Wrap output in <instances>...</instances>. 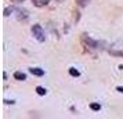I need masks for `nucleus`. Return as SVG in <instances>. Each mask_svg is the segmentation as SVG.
Wrapping results in <instances>:
<instances>
[{
  "label": "nucleus",
  "mask_w": 123,
  "mask_h": 119,
  "mask_svg": "<svg viewBox=\"0 0 123 119\" xmlns=\"http://www.w3.org/2000/svg\"><path fill=\"white\" fill-rule=\"evenodd\" d=\"M31 31H32V35H33V38L37 40V42H44V40H46L44 31H43V28H42L40 25H37V24H36V25H33Z\"/></svg>",
  "instance_id": "nucleus-1"
},
{
  "label": "nucleus",
  "mask_w": 123,
  "mask_h": 119,
  "mask_svg": "<svg viewBox=\"0 0 123 119\" xmlns=\"http://www.w3.org/2000/svg\"><path fill=\"white\" fill-rule=\"evenodd\" d=\"M32 3H33V6H36V7H44L50 3V0H32Z\"/></svg>",
  "instance_id": "nucleus-2"
},
{
  "label": "nucleus",
  "mask_w": 123,
  "mask_h": 119,
  "mask_svg": "<svg viewBox=\"0 0 123 119\" xmlns=\"http://www.w3.org/2000/svg\"><path fill=\"white\" fill-rule=\"evenodd\" d=\"M31 74L35 75V76H43L44 75V71L40 68H31Z\"/></svg>",
  "instance_id": "nucleus-3"
},
{
  "label": "nucleus",
  "mask_w": 123,
  "mask_h": 119,
  "mask_svg": "<svg viewBox=\"0 0 123 119\" xmlns=\"http://www.w3.org/2000/svg\"><path fill=\"white\" fill-rule=\"evenodd\" d=\"M14 78L17 80H25L26 79V75L24 74V72H15V74H14Z\"/></svg>",
  "instance_id": "nucleus-4"
},
{
  "label": "nucleus",
  "mask_w": 123,
  "mask_h": 119,
  "mask_svg": "<svg viewBox=\"0 0 123 119\" xmlns=\"http://www.w3.org/2000/svg\"><path fill=\"white\" fill-rule=\"evenodd\" d=\"M90 1H91V0H76V3H78L79 7H86Z\"/></svg>",
  "instance_id": "nucleus-5"
},
{
  "label": "nucleus",
  "mask_w": 123,
  "mask_h": 119,
  "mask_svg": "<svg viewBox=\"0 0 123 119\" xmlns=\"http://www.w3.org/2000/svg\"><path fill=\"white\" fill-rule=\"evenodd\" d=\"M36 93H37L39 96H46V93H47V91H46L44 87H40V86H37V87H36Z\"/></svg>",
  "instance_id": "nucleus-6"
},
{
  "label": "nucleus",
  "mask_w": 123,
  "mask_h": 119,
  "mask_svg": "<svg viewBox=\"0 0 123 119\" xmlns=\"http://www.w3.org/2000/svg\"><path fill=\"white\" fill-rule=\"evenodd\" d=\"M69 75H71V76H75V78H78L79 75H80V72H79L78 69H75V68H69Z\"/></svg>",
  "instance_id": "nucleus-7"
},
{
  "label": "nucleus",
  "mask_w": 123,
  "mask_h": 119,
  "mask_svg": "<svg viewBox=\"0 0 123 119\" xmlns=\"http://www.w3.org/2000/svg\"><path fill=\"white\" fill-rule=\"evenodd\" d=\"M90 108H91L93 111H100L101 105H100V104H97V102H93V104H90Z\"/></svg>",
  "instance_id": "nucleus-8"
},
{
  "label": "nucleus",
  "mask_w": 123,
  "mask_h": 119,
  "mask_svg": "<svg viewBox=\"0 0 123 119\" xmlns=\"http://www.w3.org/2000/svg\"><path fill=\"white\" fill-rule=\"evenodd\" d=\"M111 54H113V56H120V57H123V51H111Z\"/></svg>",
  "instance_id": "nucleus-9"
},
{
  "label": "nucleus",
  "mask_w": 123,
  "mask_h": 119,
  "mask_svg": "<svg viewBox=\"0 0 123 119\" xmlns=\"http://www.w3.org/2000/svg\"><path fill=\"white\" fill-rule=\"evenodd\" d=\"M12 3H22V1H25V0H11Z\"/></svg>",
  "instance_id": "nucleus-10"
},
{
  "label": "nucleus",
  "mask_w": 123,
  "mask_h": 119,
  "mask_svg": "<svg viewBox=\"0 0 123 119\" xmlns=\"http://www.w3.org/2000/svg\"><path fill=\"white\" fill-rule=\"evenodd\" d=\"M117 91H120V93H123V87H117Z\"/></svg>",
  "instance_id": "nucleus-11"
},
{
  "label": "nucleus",
  "mask_w": 123,
  "mask_h": 119,
  "mask_svg": "<svg viewBox=\"0 0 123 119\" xmlns=\"http://www.w3.org/2000/svg\"><path fill=\"white\" fill-rule=\"evenodd\" d=\"M55 1H58V3H62V1H64V0H55Z\"/></svg>",
  "instance_id": "nucleus-12"
}]
</instances>
